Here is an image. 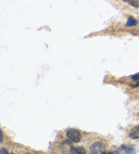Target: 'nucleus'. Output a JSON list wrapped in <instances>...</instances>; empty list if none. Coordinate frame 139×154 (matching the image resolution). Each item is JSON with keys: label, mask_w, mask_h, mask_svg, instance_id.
Returning a JSON list of instances; mask_svg holds the SVG:
<instances>
[{"label": "nucleus", "mask_w": 139, "mask_h": 154, "mask_svg": "<svg viewBox=\"0 0 139 154\" xmlns=\"http://www.w3.org/2000/svg\"><path fill=\"white\" fill-rule=\"evenodd\" d=\"M130 77L133 79L134 82H139V73H137V74H134V75H131Z\"/></svg>", "instance_id": "6e6552de"}, {"label": "nucleus", "mask_w": 139, "mask_h": 154, "mask_svg": "<svg viewBox=\"0 0 139 154\" xmlns=\"http://www.w3.org/2000/svg\"><path fill=\"white\" fill-rule=\"evenodd\" d=\"M118 152H125V153H135V148L131 145H123L121 146Z\"/></svg>", "instance_id": "7ed1b4c3"}, {"label": "nucleus", "mask_w": 139, "mask_h": 154, "mask_svg": "<svg viewBox=\"0 0 139 154\" xmlns=\"http://www.w3.org/2000/svg\"><path fill=\"white\" fill-rule=\"evenodd\" d=\"M1 154H8V151L4 150L3 148H1Z\"/></svg>", "instance_id": "9b49d317"}, {"label": "nucleus", "mask_w": 139, "mask_h": 154, "mask_svg": "<svg viewBox=\"0 0 139 154\" xmlns=\"http://www.w3.org/2000/svg\"><path fill=\"white\" fill-rule=\"evenodd\" d=\"M128 137L131 139H139V125L135 126L128 133Z\"/></svg>", "instance_id": "20e7f679"}, {"label": "nucleus", "mask_w": 139, "mask_h": 154, "mask_svg": "<svg viewBox=\"0 0 139 154\" xmlns=\"http://www.w3.org/2000/svg\"><path fill=\"white\" fill-rule=\"evenodd\" d=\"M70 151L72 153H75V154H81V153H86V150L83 148V147H71Z\"/></svg>", "instance_id": "423d86ee"}, {"label": "nucleus", "mask_w": 139, "mask_h": 154, "mask_svg": "<svg viewBox=\"0 0 139 154\" xmlns=\"http://www.w3.org/2000/svg\"><path fill=\"white\" fill-rule=\"evenodd\" d=\"M130 87H131V88H137V87H139V82H135V84H131Z\"/></svg>", "instance_id": "1a4fd4ad"}, {"label": "nucleus", "mask_w": 139, "mask_h": 154, "mask_svg": "<svg viewBox=\"0 0 139 154\" xmlns=\"http://www.w3.org/2000/svg\"><path fill=\"white\" fill-rule=\"evenodd\" d=\"M0 142H3V133H2V129H0Z\"/></svg>", "instance_id": "9d476101"}, {"label": "nucleus", "mask_w": 139, "mask_h": 154, "mask_svg": "<svg viewBox=\"0 0 139 154\" xmlns=\"http://www.w3.org/2000/svg\"><path fill=\"white\" fill-rule=\"evenodd\" d=\"M137 24H138V22L134 18L133 16H128L125 26H126V27H134V26H137Z\"/></svg>", "instance_id": "39448f33"}, {"label": "nucleus", "mask_w": 139, "mask_h": 154, "mask_svg": "<svg viewBox=\"0 0 139 154\" xmlns=\"http://www.w3.org/2000/svg\"><path fill=\"white\" fill-rule=\"evenodd\" d=\"M123 1L127 2L128 4H131V6H134V8H136V9H138V8H139V2H138V0H123Z\"/></svg>", "instance_id": "0eeeda50"}, {"label": "nucleus", "mask_w": 139, "mask_h": 154, "mask_svg": "<svg viewBox=\"0 0 139 154\" xmlns=\"http://www.w3.org/2000/svg\"><path fill=\"white\" fill-rule=\"evenodd\" d=\"M66 137L70 141L74 142V143H77V142H80L81 140V133L76 129H66Z\"/></svg>", "instance_id": "f257e3e1"}, {"label": "nucleus", "mask_w": 139, "mask_h": 154, "mask_svg": "<svg viewBox=\"0 0 139 154\" xmlns=\"http://www.w3.org/2000/svg\"><path fill=\"white\" fill-rule=\"evenodd\" d=\"M90 152L91 153H95V154H99V153H105L106 152V145L102 141H96L94 143L90 146Z\"/></svg>", "instance_id": "f03ea898"}]
</instances>
